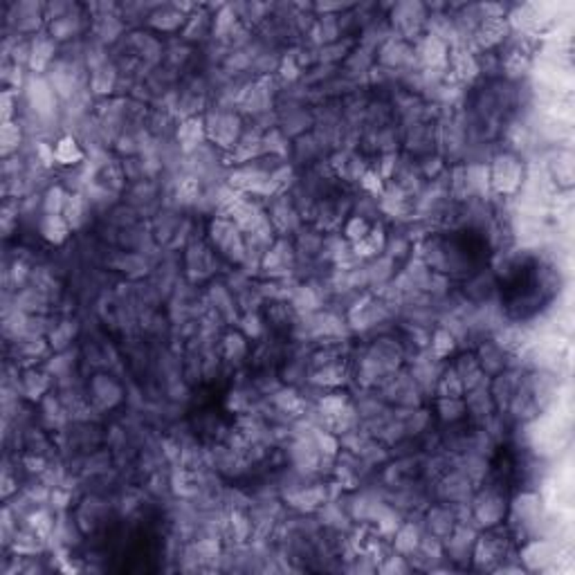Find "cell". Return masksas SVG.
<instances>
[{
	"label": "cell",
	"instance_id": "8fae6325",
	"mask_svg": "<svg viewBox=\"0 0 575 575\" xmlns=\"http://www.w3.org/2000/svg\"><path fill=\"white\" fill-rule=\"evenodd\" d=\"M218 128L211 130V137L218 139L220 146H231V142H236V130H238V119L231 115H218L216 117Z\"/></svg>",
	"mask_w": 575,
	"mask_h": 575
},
{
	"label": "cell",
	"instance_id": "d4e9b609",
	"mask_svg": "<svg viewBox=\"0 0 575 575\" xmlns=\"http://www.w3.org/2000/svg\"><path fill=\"white\" fill-rule=\"evenodd\" d=\"M382 571H400V573H405L407 571V567L405 564H402V558H389V564H385V567H382Z\"/></svg>",
	"mask_w": 575,
	"mask_h": 575
},
{
	"label": "cell",
	"instance_id": "cb8c5ba5",
	"mask_svg": "<svg viewBox=\"0 0 575 575\" xmlns=\"http://www.w3.org/2000/svg\"><path fill=\"white\" fill-rule=\"evenodd\" d=\"M362 185H365L367 189H371L373 194H378V191H380V176L378 174H371V171H369V174L362 176Z\"/></svg>",
	"mask_w": 575,
	"mask_h": 575
},
{
	"label": "cell",
	"instance_id": "2e32d148",
	"mask_svg": "<svg viewBox=\"0 0 575 575\" xmlns=\"http://www.w3.org/2000/svg\"><path fill=\"white\" fill-rule=\"evenodd\" d=\"M466 391L463 389V382L461 378L457 376V371L450 369L445 376L438 380V393L443 398H461V393Z\"/></svg>",
	"mask_w": 575,
	"mask_h": 575
},
{
	"label": "cell",
	"instance_id": "5b68a950",
	"mask_svg": "<svg viewBox=\"0 0 575 575\" xmlns=\"http://www.w3.org/2000/svg\"><path fill=\"white\" fill-rule=\"evenodd\" d=\"M503 34H506V23H503L501 16H486V21L481 23L479 32H477V41L483 47H492L497 45Z\"/></svg>",
	"mask_w": 575,
	"mask_h": 575
},
{
	"label": "cell",
	"instance_id": "277c9868",
	"mask_svg": "<svg viewBox=\"0 0 575 575\" xmlns=\"http://www.w3.org/2000/svg\"><path fill=\"white\" fill-rule=\"evenodd\" d=\"M503 514V501L497 497V494H483V497L477 501L474 506V517L481 523V526H494Z\"/></svg>",
	"mask_w": 575,
	"mask_h": 575
},
{
	"label": "cell",
	"instance_id": "7402d4cb",
	"mask_svg": "<svg viewBox=\"0 0 575 575\" xmlns=\"http://www.w3.org/2000/svg\"><path fill=\"white\" fill-rule=\"evenodd\" d=\"M18 139H21V135H18V126L5 122V126H3V153L5 155H9L12 148L18 146Z\"/></svg>",
	"mask_w": 575,
	"mask_h": 575
},
{
	"label": "cell",
	"instance_id": "9a60e30c",
	"mask_svg": "<svg viewBox=\"0 0 575 575\" xmlns=\"http://www.w3.org/2000/svg\"><path fill=\"white\" fill-rule=\"evenodd\" d=\"M411 59V52L400 41H391L382 47V61L387 66H402Z\"/></svg>",
	"mask_w": 575,
	"mask_h": 575
},
{
	"label": "cell",
	"instance_id": "52a82bcc",
	"mask_svg": "<svg viewBox=\"0 0 575 575\" xmlns=\"http://www.w3.org/2000/svg\"><path fill=\"white\" fill-rule=\"evenodd\" d=\"M203 137H205V128H203V122L196 117H189L187 122L180 126L178 130V139H180V144H183L185 151H194L200 146V142H203Z\"/></svg>",
	"mask_w": 575,
	"mask_h": 575
},
{
	"label": "cell",
	"instance_id": "ac0fdd59",
	"mask_svg": "<svg viewBox=\"0 0 575 575\" xmlns=\"http://www.w3.org/2000/svg\"><path fill=\"white\" fill-rule=\"evenodd\" d=\"M63 214H66V220H68L70 227H77L79 223H82L84 220V200H82V196H68Z\"/></svg>",
	"mask_w": 575,
	"mask_h": 575
},
{
	"label": "cell",
	"instance_id": "4fadbf2b",
	"mask_svg": "<svg viewBox=\"0 0 575 575\" xmlns=\"http://www.w3.org/2000/svg\"><path fill=\"white\" fill-rule=\"evenodd\" d=\"M452 72L457 75L459 79H463V82H468V79H474L479 72V66L477 61L470 56V52H454L452 54Z\"/></svg>",
	"mask_w": 575,
	"mask_h": 575
},
{
	"label": "cell",
	"instance_id": "7c38bea8",
	"mask_svg": "<svg viewBox=\"0 0 575 575\" xmlns=\"http://www.w3.org/2000/svg\"><path fill=\"white\" fill-rule=\"evenodd\" d=\"M420 544V532L413 523H405L402 528H398L396 532V551L402 555H413V551L418 549Z\"/></svg>",
	"mask_w": 575,
	"mask_h": 575
},
{
	"label": "cell",
	"instance_id": "ba28073f",
	"mask_svg": "<svg viewBox=\"0 0 575 575\" xmlns=\"http://www.w3.org/2000/svg\"><path fill=\"white\" fill-rule=\"evenodd\" d=\"M52 54H54V43L47 41V38H36L34 45L29 47V68L41 72V70H45L49 61H52Z\"/></svg>",
	"mask_w": 575,
	"mask_h": 575
},
{
	"label": "cell",
	"instance_id": "e0dca14e",
	"mask_svg": "<svg viewBox=\"0 0 575 575\" xmlns=\"http://www.w3.org/2000/svg\"><path fill=\"white\" fill-rule=\"evenodd\" d=\"M27 519H29V530L36 532L38 537H47V535L54 530V521L45 510H36L29 514Z\"/></svg>",
	"mask_w": 575,
	"mask_h": 575
},
{
	"label": "cell",
	"instance_id": "30bf717a",
	"mask_svg": "<svg viewBox=\"0 0 575 575\" xmlns=\"http://www.w3.org/2000/svg\"><path fill=\"white\" fill-rule=\"evenodd\" d=\"M68 229H70L68 220L59 214H47L41 223V234L47 240H52V243H63L68 238Z\"/></svg>",
	"mask_w": 575,
	"mask_h": 575
},
{
	"label": "cell",
	"instance_id": "8992f818",
	"mask_svg": "<svg viewBox=\"0 0 575 575\" xmlns=\"http://www.w3.org/2000/svg\"><path fill=\"white\" fill-rule=\"evenodd\" d=\"M553 560H555V549L551 542H532L530 546L523 549V562L532 569L546 567Z\"/></svg>",
	"mask_w": 575,
	"mask_h": 575
},
{
	"label": "cell",
	"instance_id": "603a6c76",
	"mask_svg": "<svg viewBox=\"0 0 575 575\" xmlns=\"http://www.w3.org/2000/svg\"><path fill=\"white\" fill-rule=\"evenodd\" d=\"M463 411V402L459 398H443L440 400V413L445 420H457Z\"/></svg>",
	"mask_w": 575,
	"mask_h": 575
},
{
	"label": "cell",
	"instance_id": "7a4b0ae2",
	"mask_svg": "<svg viewBox=\"0 0 575 575\" xmlns=\"http://www.w3.org/2000/svg\"><path fill=\"white\" fill-rule=\"evenodd\" d=\"M27 95H29V106L36 110L38 117H47L52 113L54 106V88L47 86L43 79H32L27 86Z\"/></svg>",
	"mask_w": 575,
	"mask_h": 575
},
{
	"label": "cell",
	"instance_id": "44dd1931",
	"mask_svg": "<svg viewBox=\"0 0 575 575\" xmlns=\"http://www.w3.org/2000/svg\"><path fill=\"white\" fill-rule=\"evenodd\" d=\"M346 236L351 238V240H355V243H360L362 238H365L367 234H369V223L365 218H360V216H355L351 220V223L346 225Z\"/></svg>",
	"mask_w": 575,
	"mask_h": 575
},
{
	"label": "cell",
	"instance_id": "6da1fadb",
	"mask_svg": "<svg viewBox=\"0 0 575 575\" xmlns=\"http://www.w3.org/2000/svg\"><path fill=\"white\" fill-rule=\"evenodd\" d=\"M521 185V164L512 155H499L492 164V187L499 194H512Z\"/></svg>",
	"mask_w": 575,
	"mask_h": 575
},
{
	"label": "cell",
	"instance_id": "ffe728a7",
	"mask_svg": "<svg viewBox=\"0 0 575 575\" xmlns=\"http://www.w3.org/2000/svg\"><path fill=\"white\" fill-rule=\"evenodd\" d=\"M66 200H68V196L63 194V189L61 187H52L45 194V211H47V214H59V211H63Z\"/></svg>",
	"mask_w": 575,
	"mask_h": 575
},
{
	"label": "cell",
	"instance_id": "9c48e42d",
	"mask_svg": "<svg viewBox=\"0 0 575 575\" xmlns=\"http://www.w3.org/2000/svg\"><path fill=\"white\" fill-rule=\"evenodd\" d=\"M427 526L434 537H447L454 530V514L445 508H434L427 514Z\"/></svg>",
	"mask_w": 575,
	"mask_h": 575
},
{
	"label": "cell",
	"instance_id": "5bb4252c",
	"mask_svg": "<svg viewBox=\"0 0 575 575\" xmlns=\"http://www.w3.org/2000/svg\"><path fill=\"white\" fill-rule=\"evenodd\" d=\"M82 158H84L82 148L77 146V142H75L72 137L59 139V144L54 148V160H59L61 164H77Z\"/></svg>",
	"mask_w": 575,
	"mask_h": 575
},
{
	"label": "cell",
	"instance_id": "d6986e66",
	"mask_svg": "<svg viewBox=\"0 0 575 575\" xmlns=\"http://www.w3.org/2000/svg\"><path fill=\"white\" fill-rule=\"evenodd\" d=\"M431 348H434V355L436 358L450 355V353L454 351V337L450 335V330H438L436 335H434Z\"/></svg>",
	"mask_w": 575,
	"mask_h": 575
},
{
	"label": "cell",
	"instance_id": "3957f363",
	"mask_svg": "<svg viewBox=\"0 0 575 575\" xmlns=\"http://www.w3.org/2000/svg\"><path fill=\"white\" fill-rule=\"evenodd\" d=\"M420 61L425 63L429 70L445 68L447 66V45L438 36H429L420 45Z\"/></svg>",
	"mask_w": 575,
	"mask_h": 575
}]
</instances>
